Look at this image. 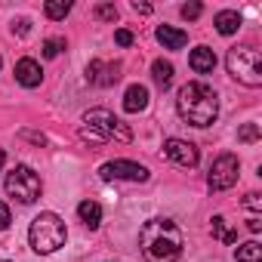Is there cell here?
Here are the masks:
<instances>
[{
    "instance_id": "obj_1",
    "label": "cell",
    "mask_w": 262,
    "mask_h": 262,
    "mask_svg": "<svg viewBox=\"0 0 262 262\" xmlns=\"http://www.w3.org/2000/svg\"><path fill=\"white\" fill-rule=\"evenodd\" d=\"M182 231L173 219H148L139 231V247L145 262H176L182 256Z\"/></svg>"
},
{
    "instance_id": "obj_2",
    "label": "cell",
    "mask_w": 262,
    "mask_h": 262,
    "mask_svg": "<svg viewBox=\"0 0 262 262\" xmlns=\"http://www.w3.org/2000/svg\"><path fill=\"white\" fill-rule=\"evenodd\" d=\"M176 111H179V117H182L185 123H191V126H210V123H216V117H219V96H216L213 86H207V83H201V80H191V83H185V86L179 90V96H176Z\"/></svg>"
},
{
    "instance_id": "obj_3",
    "label": "cell",
    "mask_w": 262,
    "mask_h": 262,
    "mask_svg": "<svg viewBox=\"0 0 262 262\" xmlns=\"http://www.w3.org/2000/svg\"><path fill=\"white\" fill-rule=\"evenodd\" d=\"M80 136L90 139V142H108V139H120V142H129L133 133L129 126L120 123L108 108H93L83 114V126H80Z\"/></svg>"
},
{
    "instance_id": "obj_4",
    "label": "cell",
    "mask_w": 262,
    "mask_h": 262,
    "mask_svg": "<svg viewBox=\"0 0 262 262\" xmlns=\"http://www.w3.org/2000/svg\"><path fill=\"white\" fill-rule=\"evenodd\" d=\"M65 222L56 216V213H40L31 219V228H28V241H31V250L34 253H56L59 247H65Z\"/></svg>"
},
{
    "instance_id": "obj_5",
    "label": "cell",
    "mask_w": 262,
    "mask_h": 262,
    "mask_svg": "<svg viewBox=\"0 0 262 262\" xmlns=\"http://www.w3.org/2000/svg\"><path fill=\"white\" fill-rule=\"evenodd\" d=\"M225 65H228V74L237 83H244L250 90L262 86V53L259 50H253V47H231L228 56H225Z\"/></svg>"
},
{
    "instance_id": "obj_6",
    "label": "cell",
    "mask_w": 262,
    "mask_h": 262,
    "mask_svg": "<svg viewBox=\"0 0 262 262\" xmlns=\"http://www.w3.org/2000/svg\"><path fill=\"white\" fill-rule=\"evenodd\" d=\"M43 185H40V176L28 167V164H19L10 176H7V194L16 198L19 204H34L40 198Z\"/></svg>"
},
{
    "instance_id": "obj_7",
    "label": "cell",
    "mask_w": 262,
    "mask_h": 262,
    "mask_svg": "<svg viewBox=\"0 0 262 262\" xmlns=\"http://www.w3.org/2000/svg\"><path fill=\"white\" fill-rule=\"evenodd\" d=\"M237 173H241V161L225 151V155H219V158L213 161V167H210V173H207V185H210L213 191H228V188L237 182Z\"/></svg>"
},
{
    "instance_id": "obj_8",
    "label": "cell",
    "mask_w": 262,
    "mask_h": 262,
    "mask_svg": "<svg viewBox=\"0 0 262 262\" xmlns=\"http://www.w3.org/2000/svg\"><path fill=\"white\" fill-rule=\"evenodd\" d=\"M99 176L105 182L111 179H123V182H145L148 179V167L136 164V161H108L99 167Z\"/></svg>"
},
{
    "instance_id": "obj_9",
    "label": "cell",
    "mask_w": 262,
    "mask_h": 262,
    "mask_svg": "<svg viewBox=\"0 0 262 262\" xmlns=\"http://www.w3.org/2000/svg\"><path fill=\"white\" fill-rule=\"evenodd\" d=\"M164 151H167V158H170L176 167H185V170L198 167V161H201L198 148H194L191 142H185V139H167V142H164Z\"/></svg>"
},
{
    "instance_id": "obj_10",
    "label": "cell",
    "mask_w": 262,
    "mask_h": 262,
    "mask_svg": "<svg viewBox=\"0 0 262 262\" xmlns=\"http://www.w3.org/2000/svg\"><path fill=\"white\" fill-rule=\"evenodd\" d=\"M86 80L96 83V86H114L120 80V62H102V59H93L86 65Z\"/></svg>"
},
{
    "instance_id": "obj_11",
    "label": "cell",
    "mask_w": 262,
    "mask_h": 262,
    "mask_svg": "<svg viewBox=\"0 0 262 262\" xmlns=\"http://www.w3.org/2000/svg\"><path fill=\"white\" fill-rule=\"evenodd\" d=\"M16 80H19L22 86H28V90L40 86V83H43L40 62H34V59H19V62H16Z\"/></svg>"
},
{
    "instance_id": "obj_12",
    "label": "cell",
    "mask_w": 262,
    "mask_h": 262,
    "mask_svg": "<svg viewBox=\"0 0 262 262\" xmlns=\"http://www.w3.org/2000/svg\"><path fill=\"white\" fill-rule=\"evenodd\" d=\"M145 108H148V90L142 83L126 86V93H123V111L126 114H136V111H145Z\"/></svg>"
},
{
    "instance_id": "obj_13",
    "label": "cell",
    "mask_w": 262,
    "mask_h": 262,
    "mask_svg": "<svg viewBox=\"0 0 262 262\" xmlns=\"http://www.w3.org/2000/svg\"><path fill=\"white\" fill-rule=\"evenodd\" d=\"M188 65H191V71H198V74H210V71L216 68V56H213L210 47H198V50H191Z\"/></svg>"
},
{
    "instance_id": "obj_14",
    "label": "cell",
    "mask_w": 262,
    "mask_h": 262,
    "mask_svg": "<svg viewBox=\"0 0 262 262\" xmlns=\"http://www.w3.org/2000/svg\"><path fill=\"white\" fill-rule=\"evenodd\" d=\"M158 40L164 43V50H182L188 43V34L179 31V28H173V25H161L158 28Z\"/></svg>"
},
{
    "instance_id": "obj_15",
    "label": "cell",
    "mask_w": 262,
    "mask_h": 262,
    "mask_svg": "<svg viewBox=\"0 0 262 262\" xmlns=\"http://www.w3.org/2000/svg\"><path fill=\"white\" fill-rule=\"evenodd\" d=\"M213 25H216V31H219L222 37H231V34L241 28V13H234V10H222V13H216Z\"/></svg>"
},
{
    "instance_id": "obj_16",
    "label": "cell",
    "mask_w": 262,
    "mask_h": 262,
    "mask_svg": "<svg viewBox=\"0 0 262 262\" xmlns=\"http://www.w3.org/2000/svg\"><path fill=\"white\" fill-rule=\"evenodd\" d=\"M77 216H80V222L86 228H99L102 225V207L96 201H80L77 204Z\"/></svg>"
},
{
    "instance_id": "obj_17",
    "label": "cell",
    "mask_w": 262,
    "mask_h": 262,
    "mask_svg": "<svg viewBox=\"0 0 262 262\" xmlns=\"http://www.w3.org/2000/svg\"><path fill=\"white\" fill-rule=\"evenodd\" d=\"M210 231H213V237H219L222 244H237V231L228 225L225 216H213V219H210Z\"/></svg>"
},
{
    "instance_id": "obj_18",
    "label": "cell",
    "mask_w": 262,
    "mask_h": 262,
    "mask_svg": "<svg viewBox=\"0 0 262 262\" xmlns=\"http://www.w3.org/2000/svg\"><path fill=\"white\" fill-rule=\"evenodd\" d=\"M151 77H155V83H158L161 90H167V86L173 83V62L155 59V62H151Z\"/></svg>"
},
{
    "instance_id": "obj_19",
    "label": "cell",
    "mask_w": 262,
    "mask_h": 262,
    "mask_svg": "<svg viewBox=\"0 0 262 262\" xmlns=\"http://www.w3.org/2000/svg\"><path fill=\"white\" fill-rule=\"evenodd\" d=\"M234 256H237V262H262V247L256 241H247V244L237 247Z\"/></svg>"
},
{
    "instance_id": "obj_20",
    "label": "cell",
    "mask_w": 262,
    "mask_h": 262,
    "mask_svg": "<svg viewBox=\"0 0 262 262\" xmlns=\"http://www.w3.org/2000/svg\"><path fill=\"white\" fill-rule=\"evenodd\" d=\"M43 13H47V19L59 22V19H65V16L71 13V4H68V0H47V7H43Z\"/></svg>"
},
{
    "instance_id": "obj_21",
    "label": "cell",
    "mask_w": 262,
    "mask_h": 262,
    "mask_svg": "<svg viewBox=\"0 0 262 262\" xmlns=\"http://www.w3.org/2000/svg\"><path fill=\"white\" fill-rule=\"evenodd\" d=\"M62 50H65V40H62V37H50V40H43V47H40L43 59H56Z\"/></svg>"
},
{
    "instance_id": "obj_22",
    "label": "cell",
    "mask_w": 262,
    "mask_h": 262,
    "mask_svg": "<svg viewBox=\"0 0 262 262\" xmlns=\"http://www.w3.org/2000/svg\"><path fill=\"white\" fill-rule=\"evenodd\" d=\"M237 142H259V123H244L241 129H237Z\"/></svg>"
},
{
    "instance_id": "obj_23",
    "label": "cell",
    "mask_w": 262,
    "mask_h": 262,
    "mask_svg": "<svg viewBox=\"0 0 262 262\" xmlns=\"http://www.w3.org/2000/svg\"><path fill=\"white\" fill-rule=\"evenodd\" d=\"M93 16H96L99 22H117V7H114V4H99V7L93 10Z\"/></svg>"
},
{
    "instance_id": "obj_24",
    "label": "cell",
    "mask_w": 262,
    "mask_h": 262,
    "mask_svg": "<svg viewBox=\"0 0 262 262\" xmlns=\"http://www.w3.org/2000/svg\"><path fill=\"white\" fill-rule=\"evenodd\" d=\"M114 43H117V47H133V31L117 28V31H114Z\"/></svg>"
},
{
    "instance_id": "obj_25",
    "label": "cell",
    "mask_w": 262,
    "mask_h": 262,
    "mask_svg": "<svg viewBox=\"0 0 262 262\" xmlns=\"http://www.w3.org/2000/svg\"><path fill=\"white\" fill-rule=\"evenodd\" d=\"M179 13H182V19H198V16L204 13V7H201V4H185Z\"/></svg>"
},
{
    "instance_id": "obj_26",
    "label": "cell",
    "mask_w": 262,
    "mask_h": 262,
    "mask_svg": "<svg viewBox=\"0 0 262 262\" xmlns=\"http://www.w3.org/2000/svg\"><path fill=\"white\" fill-rule=\"evenodd\" d=\"M241 204H244L247 210H262V194H256V191H250V194H247V198H244Z\"/></svg>"
},
{
    "instance_id": "obj_27",
    "label": "cell",
    "mask_w": 262,
    "mask_h": 262,
    "mask_svg": "<svg viewBox=\"0 0 262 262\" xmlns=\"http://www.w3.org/2000/svg\"><path fill=\"white\" fill-rule=\"evenodd\" d=\"M10 222H13V216H10V207L0 201V231H7L10 228Z\"/></svg>"
},
{
    "instance_id": "obj_28",
    "label": "cell",
    "mask_w": 262,
    "mask_h": 262,
    "mask_svg": "<svg viewBox=\"0 0 262 262\" xmlns=\"http://www.w3.org/2000/svg\"><path fill=\"white\" fill-rule=\"evenodd\" d=\"M28 28H31V22L28 19H19V22H13V34L19 31V34H28Z\"/></svg>"
},
{
    "instance_id": "obj_29",
    "label": "cell",
    "mask_w": 262,
    "mask_h": 262,
    "mask_svg": "<svg viewBox=\"0 0 262 262\" xmlns=\"http://www.w3.org/2000/svg\"><path fill=\"white\" fill-rule=\"evenodd\" d=\"M247 228H250L253 234H259V231H262V219H259V216H250V219H247Z\"/></svg>"
},
{
    "instance_id": "obj_30",
    "label": "cell",
    "mask_w": 262,
    "mask_h": 262,
    "mask_svg": "<svg viewBox=\"0 0 262 262\" xmlns=\"http://www.w3.org/2000/svg\"><path fill=\"white\" fill-rule=\"evenodd\" d=\"M133 10H136V13H142V16H148V13H151V7H148V4H139V0H133Z\"/></svg>"
},
{
    "instance_id": "obj_31",
    "label": "cell",
    "mask_w": 262,
    "mask_h": 262,
    "mask_svg": "<svg viewBox=\"0 0 262 262\" xmlns=\"http://www.w3.org/2000/svg\"><path fill=\"white\" fill-rule=\"evenodd\" d=\"M4 164H7V151L0 148V170H4Z\"/></svg>"
},
{
    "instance_id": "obj_32",
    "label": "cell",
    "mask_w": 262,
    "mask_h": 262,
    "mask_svg": "<svg viewBox=\"0 0 262 262\" xmlns=\"http://www.w3.org/2000/svg\"><path fill=\"white\" fill-rule=\"evenodd\" d=\"M0 68H4V59H0Z\"/></svg>"
},
{
    "instance_id": "obj_33",
    "label": "cell",
    "mask_w": 262,
    "mask_h": 262,
    "mask_svg": "<svg viewBox=\"0 0 262 262\" xmlns=\"http://www.w3.org/2000/svg\"><path fill=\"white\" fill-rule=\"evenodd\" d=\"M0 262H10V259H0Z\"/></svg>"
}]
</instances>
